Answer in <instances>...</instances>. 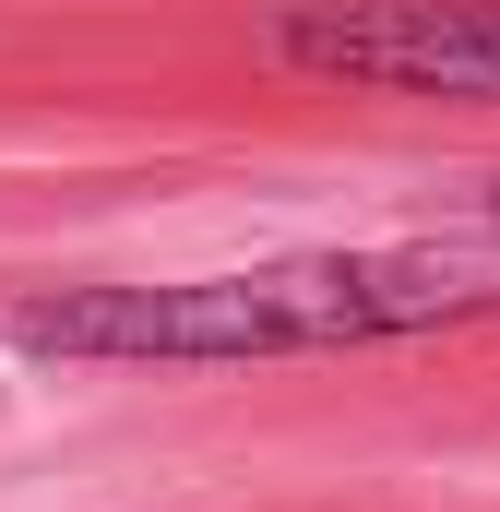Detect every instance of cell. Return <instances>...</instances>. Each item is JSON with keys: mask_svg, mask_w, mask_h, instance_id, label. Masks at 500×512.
I'll list each match as a JSON object with an SVG mask.
<instances>
[{"mask_svg": "<svg viewBox=\"0 0 500 512\" xmlns=\"http://www.w3.org/2000/svg\"><path fill=\"white\" fill-rule=\"evenodd\" d=\"M489 227H500V191H489Z\"/></svg>", "mask_w": 500, "mask_h": 512, "instance_id": "cell-3", "label": "cell"}, {"mask_svg": "<svg viewBox=\"0 0 500 512\" xmlns=\"http://www.w3.org/2000/svg\"><path fill=\"white\" fill-rule=\"evenodd\" d=\"M500 310V251L477 239H393V251H286L179 286H36L12 298V358L72 370H227V358H322L393 346Z\"/></svg>", "mask_w": 500, "mask_h": 512, "instance_id": "cell-1", "label": "cell"}, {"mask_svg": "<svg viewBox=\"0 0 500 512\" xmlns=\"http://www.w3.org/2000/svg\"><path fill=\"white\" fill-rule=\"evenodd\" d=\"M274 72L358 96H465L500 108V0H298L262 24Z\"/></svg>", "mask_w": 500, "mask_h": 512, "instance_id": "cell-2", "label": "cell"}]
</instances>
